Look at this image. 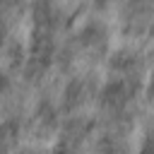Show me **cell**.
I'll use <instances>...</instances> for the list:
<instances>
[{
	"label": "cell",
	"mask_w": 154,
	"mask_h": 154,
	"mask_svg": "<svg viewBox=\"0 0 154 154\" xmlns=\"http://www.w3.org/2000/svg\"><path fill=\"white\" fill-rule=\"evenodd\" d=\"M12 135H14V132H12L10 125H0V154L10 149V144H12Z\"/></svg>",
	"instance_id": "cell-1"
}]
</instances>
